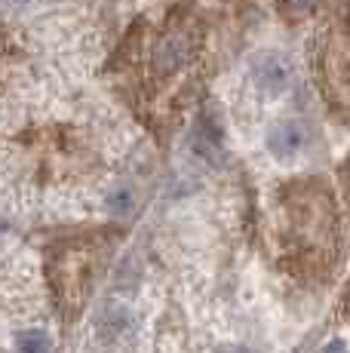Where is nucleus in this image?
Segmentation results:
<instances>
[{"instance_id":"5","label":"nucleus","mask_w":350,"mask_h":353,"mask_svg":"<svg viewBox=\"0 0 350 353\" xmlns=\"http://www.w3.org/2000/svg\"><path fill=\"white\" fill-rule=\"evenodd\" d=\"M313 6V0H280V10L289 12V16H301Z\"/></svg>"},{"instance_id":"1","label":"nucleus","mask_w":350,"mask_h":353,"mask_svg":"<svg viewBox=\"0 0 350 353\" xmlns=\"http://www.w3.org/2000/svg\"><path fill=\"white\" fill-rule=\"evenodd\" d=\"M194 56V37L185 28H169L160 37L157 52H154V62L163 74L178 71L181 65H187V59Z\"/></svg>"},{"instance_id":"6","label":"nucleus","mask_w":350,"mask_h":353,"mask_svg":"<svg viewBox=\"0 0 350 353\" xmlns=\"http://www.w3.org/2000/svg\"><path fill=\"white\" fill-rule=\"evenodd\" d=\"M234 353H249L246 347H234Z\"/></svg>"},{"instance_id":"3","label":"nucleus","mask_w":350,"mask_h":353,"mask_svg":"<svg viewBox=\"0 0 350 353\" xmlns=\"http://www.w3.org/2000/svg\"><path fill=\"white\" fill-rule=\"evenodd\" d=\"M252 74H255V80H258L261 90H267V92H282L289 86V77H292L286 59L274 56V52H265V56L255 59Z\"/></svg>"},{"instance_id":"7","label":"nucleus","mask_w":350,"mask_h":353,"mask_svg":"<svg viewBox=\"0 0 350 353\" xmlns=\"http://www.w3.org/2000/svg\"><path fill=\"white\" fill-rule=\"evenodd\" d=\"M347 298H350V295H347Z\"/></svg>"},{"instance_id":"2","label":"nucleus","mask_w":350,"mask_h":353,"mask_svg":"<svg viewBox=\"0 0 350 353\" xmlns=\"http://www.w3.org/2000/svg\"><path fill=\"white\" fill-rule=\"evenodd\" d=\"M305 141H307L305 126L295 123V120H282V123H277L271 132H267V151H271L277 160L289 163L305 151Z\"/></svg>"},{"instance_id":"4","label":"nucleus","mask_w":350,"mask_h":353,"mask_svg":"<svg viewBox=\"0 0 350 353\" xmlns=\"http://www.w3.org/2000/svg\"><path fill=\"white\" fill-rule=\"evenodd\" d=\"M16 347L19 353H50V338H46V332L28 329L16 338Z\"/></svg>"}]
</instances>
